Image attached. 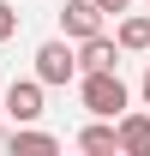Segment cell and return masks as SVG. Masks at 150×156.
I'll return each mask as SVG.
<instances>
[{
	"mask_svg": "<svg viewBox=\"0 0 150 156\" xmlns=\"http://www.w3.org/2000/svg\"><path fill=\"white\" fill-rule=\"evenodd\" d=\"M42 90H48L42 78H12V84H6V114L18 120V126H30V120L42 114Z\"/></svg>",
	"mask_w": 150,
	"mask_h": 156,
	"instance_id": "cell-4",
	"label": "cell"
},
{
	"mask_svg": "<svg viewBox=\"0 0 150 156\" xmlns=\"http://www.w3.org/2000/svg\"><path fill=\"white\" fill-rule=\"evenodd\" d=\"M114 42H120V54H150V12H126L114 24Z\"/></svg>",
	"mask_w": 150,
	"mask_h": 156,
	"instance_id": "cell-7",
	"label": "cell"
},
{
	"mask_svg": "<svg viewBox=\"0 0 150 156\" xmlns=\"http://www.w3.org/2000/svg\"><path fill=\"white\" fill-rule=\"evenodd\" d=\"M18 150L48 156V150H60V138H54V132H36V126H18V132H12V156H18Z\"/></svg>",
	"mask_w": 150,
	"mask_h": 156,
	"instance_id": "cell-9",
	"label": "cell"
},
{
	"mask_svg": "<svg viewBox=\"0 0 150 156\" xmlns=\"http://www.w3.org/2000/svg\"><path fill=\"white\" fill-rule=\"evenodd\" d=\"M78 96H84V108H90V114L120 120V114H126V102H132V90L120 84V72H114V66H102V72H78Z\"/></svg>",
	"mask_w": 150,
	"mask_h": 156,
	"instance_id": "cell-1",
	"label": "cell"
},
{
	"mask_svg": "<svg viewBox=\"0 0 150 156\" xmlns=\"http://www.w3.org/2000/svg\"><path fill=\"white\" fill-rule=\"evenodd\" d=\"M114 132H120V156H150V114L144 108H126L114 120Z\"/></svg>",
	"mask_w": 150,
	"mask_h": 156,
	"instance_id": "cell-5",
	"label": "cell"
},
{
	"mask_svg": "<svg viewBox=\"0 0 150 156\" xmlns=\"http://www.w3.org/2000/svg\"><path fill=\"white\" fill-rule=\"evenodd\" d=\"M102 18H108V12H102L96 0H66V6H60V30H66L72 42H84V36H102Z\"/></svg>",
	"mask_w": 150,
	"mask_h": 156,
	"instance_id": "cell-3",
	"label": "cell"
},
{
	"mask_svg": "<svg viewBox=\"0 0 150 156\" xmlns=\"http://www.w3.org/2000/svg\"><path fill=\"white\" fill-rule=\"evenodd\" d=\"M102 66H120V42H114L108 30L78 42V72H102Z\"/></svg>",
	"mask_w": 150,
	"mask_h": 156,
	"instance_id": "cell-6",
	"label": "cell"
},
{
	"mask_svg": "<svg viewBox=\"0 0 150 156\" xmlns=\"http://www.w3.org/2000/svg\"><path fill=\"white\" fill-rule=\"evenodd\" d=\"M36 78L42 84H72L78 78V42L66 36V42H42L36 48Z\"/></svg>",
	"mask_w": 150,
	"mask_h": 156,
	"instance_id": "cell-2",
	"label": "cell"
},
{
	"mask_svg": "<svg viewBox=\"0 0 150 156\" xmlns=\"http://www.w3.org/2000/svg\"><path fill=\"white\" fill-rule=\"evenodd\" d=\"M12 30H18V12H12V0H0V42L12 36Z\"/></svg>",
	"mask_w": 150,
	"mask_h": 156,
	"instance_id": "cell-10",
	"label": "cell"
},
{
	"mask_svg": "<svg viewBox=\"0 0 150 156\" xmlns=\"http://www.w3.org/2000/svg\"><path fill=\"white\" fill-rule=\"evenodd\" d=\"M78 150H90V156H120V132H114V120L90 114V126L78 132Z\"/></svg>",
	"mask_w": 150,
	"mask_h": 156,
	"instance_id": "cell-8",
	"label": "cell"
},
{
	"mask_svg": "<svg viewBox=\"0 0 150 156\" xmlns=\"http://www.w3.org/2000/svg\"><path fill=\"white\" fill-rule=\"evenodd\" d=\"M138 96H144V108H150V60H144V90H138Z\"/></svg>",
	"mask_w": 150,
	"mask_h": 156,
	"instance_id": "cell-12",
	"label": "cell"
},
{
	"mask_svg": "<svg viewBox=\"0 0 150 156\" xmlns=\"http://www.w3.org/2000/svg\"><path fill=\"white\" fill-rule=\"evenodd\" d=\"M0 114H6V96H0Z\"/></svg>",
	"mask_w": 150,
	"mask_h": 156,
	"instance_id": "cell-13",
	"label": "cell"
},
{
	"mask_svg": "<svg viewBox=\"0 0 150 156\" xmlns=\"http://www.w3.org/2000/svg\"><path fill=\"white\" fill-rule=\"evenodd\" d=\"M96 6H102V12H126L132 0H96Z\"/></svg>",
	"mask_w": 150,
	"mask_h": 156,
	"instance_id": "cell-11",
	"label": "cell"
}]
</instances>
